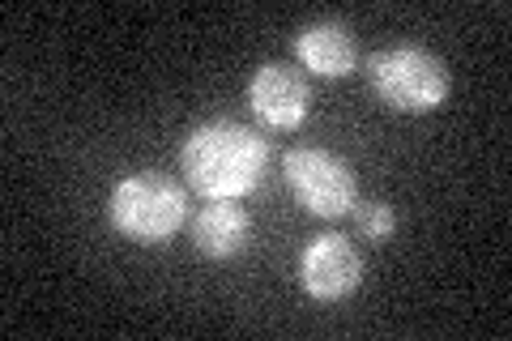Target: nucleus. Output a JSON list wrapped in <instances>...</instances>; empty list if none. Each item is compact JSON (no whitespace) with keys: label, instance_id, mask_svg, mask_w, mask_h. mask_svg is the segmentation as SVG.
<instances>
[{"label":"nucleus","instance_id":"3","mask_svg":"<svg viewBox=\"0 0 512 341\" xmlns=\"http://www.w3.org/2000/svg\"><path fill=\"white\" fill-rule=\"evenodd\" d=\"M367 81L380 94V103H389L393 111H436L448 90H453V77H448V64L427 52V47H384L367 60Z\"/></svg>","mask_w":512,"mask_h":341},{"label":"nucleus","instance_id":"8","mask_svg":"<svg viewBox=\"0 0 512 341\" xmlns=\"http://www.w3.org/2000/svg\"><path fill=\"white\" fill-rule=\"evenodd\" d=\"M248 235H252V218L231 201H210L192 218V243H197V252L210 256V261H231V256H239L248 248Z\"/></svg>","mask_w":512,"mask_h":341},{"label":"nucleus","instance_id":"7","mask_svg":"<svg viewBox=\"0 0 512 341\" xmlns=\"http://www.w3.org/2000/svg\"><path fill=\"white\" fill-rule=\"evenodd\" d=\"M295 52L303 60V69H312L320 77H346L359 64V47L350 26L342 22H312L299 30Z\"/></svg>","mask_w":512,"mask_h":341},{"label":"nucleus","instance_id":"5","mask_svg":"<svg viewBox=\"0 0 512 341\" xmlns=\"http://www.w3.org/2000/svg\"><path fill=\"white\" fill-rule=\"evenodd\" d=\"M363 282V256L346 235H316L299 256V286L320 303L350 299Z\"/></svg>","mask_w":512,"mask_h":341},{"label":"nucleus","instance_id":"6","mask_svg":"<svg viewBox=\"0 0 512 341\" xmlns=\"http://www.w3.org/2000/svg\"><path fill=\"white\" fill-rule=\"evenodd\" d=\"M248 103L269 128H299L312 103L308 77L295 64H282V60L261 64L256 77L248 81Z\"/></svg>","mask_w":512,"mask_h":341},{"label":"nucleus","instance_id":"1","mask_svg":"<svg viewBox=\"0 0 512 341\" xmlns=\"http://www.w3.org/2000/svg\"><path fill=\"white\" fill-rule=\"evenodd\" d=\"M269 162L265 137H256L248 124L235 120H210L192 128L180 150V167L188 184L210 201H235L261 184Z\"/></svg>","mask_w":512,"mask_h":341},{"label":"nucleus","instance_id":"9","mask_svg":"<svg viewBox=\"0 0 512 341\" xmlns=\"http://www.w3.org/2000/svg\"><path fill=\"white\" fill-rule=\"evenodd\" d=\"M350 214L359 218L363 239H372V243L393 239V231H397V214H393V205H384V201H355Z\"/></svg>","mask_w":512,"mask_h":341},{"label":"nucleus","instance_id":"4","mask_svg":"<svg viewBox=\"0 0 512 341\" xmlns=\"http://www.w3.org/2000/svg\"><path fill=\"white\" fill-rule=\"evenodd\" d=\"M282 171H286V188L295 192V201L316 218H342L359 201L355 171L329 150H316V145L291 150L282 158Z\"/></svg>","mask_w":512,"mask_h":341},{"label":"nucleus","instance_id":"2","mask_svg":"<svg viewBox=\"0 0 512 341\" xmlns=\"http://www.w3.org/2000/svg\"><path fill=\"white\" fill-rule=\"evenodd\" d=\"M107 218L133 243H167L188 222V192L154 171L128 175V180L111 188Z\"/></svg>","mask_w":512,"mask_h":341}]
</instances>
